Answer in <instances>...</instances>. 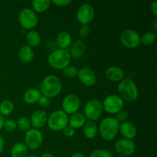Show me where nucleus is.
Instances as JSON below:
<instances>
[{"label": "nucleus", "mask_w": 157, "mask_h": 157, "mask_svg": "<svg viewBox=\"0 0 157 157\" xmlns=\"http://www.w3.org/2000/svg\"><path fill=\"white\" fill-rule=\"evenodd\" d=\"M128 117H129V114L128 113H127V111L122 110L117 113L115 119H116L117 121V122L121 124L124 122H127Z\"/></svg>", "instance_id": "473e14b6"}, {"label": "nucleus", "mask_w": 157, "mask_h": 157, "mask_svg": "<svg viewBox=\"0 0 157 157\" xmlns=\"http://www.w3.org/2000/svg\"><path fill=\"white\" fill-rule=\"evenodd\" d=\"M98 132V127L95 121H87L83 127V133L87 139L92 140L96 137Z\"/></svg>", "instance_id": "5701e85b"}, {"label": "nucleus", "mask_w": 157, "mask_h": 157, "mask_svg": "<svg viewBox=\"0 0 157 157\" xmlns=\"http://www.w3.org/2000/svg\"><path fill=\"white\" fill-rule=\"evenodd\" d=\"M115 157H125V156H120V155H119V156H115Z\"/></svg>", "instance_id": "a18cd8bd"}, {"label": "nucleus", "mask_w": 157, "mask_h": 157, "mask_svg": "<svg viewBox=\"0 0 157 157\" xmlns=\"http://www.w3.org/2000/svg\"><path fill=\"white\" fill-rule=\"evenodd\" d=\"M41 93L39 89L32 87L25 91L23 94V100L28 104H33L38 103L39 98L41 97Z\"/></svg>", "instance_id": "aec40b11"}, {"label": "nucleus", "mask_w": 157, "mask_h": 157, "mask_svg": "<svg viewBox=\"0 0 157 157\" xmlns=\"http://www.w3.org/2000/svg\"><path fill=\"white\" fill-rule=\"evenodd\" d=\"M27 157H38L37 156H28Z\"/></svg>", "instance_id": "c03bdc74"}, {"label": "nucleus", "mask_w": 157, "mask_h": 157, "mask_svg": "<svg viewBox=\"0 0 157 157\" xmlns=\"http://www.w3.org/2000/svg\"><path fill=\"white\" fill-rule=\"evenodd\" d=\"M120 125L121 124L114 117H108L104 118L101 121L98 127V131L101 135V137L106 142L112 141L116 137L119 132Z\"/></svg>", "instance_id": "f03ea898"}, {"label": "nucleus", "mask_w": 157, "mask_h": 157, "mask_svg": "<svg viewBox=\"0 0 157 157\" xmlns=\"http://www.w3.org/2000/svg\"><path fill=\"white\" fill-rule=\"evenodd\" d=\"M90 157H113L110 151L104 149H97L91 152Z\"/></svg>", "instance_id": "7c9ffc66"}, {"label": "nucleus", "mask_w": 157, "mask_h": 157, "mask_svg": "<svg viewBox=\"0 0 157 157\" xmlns=\"http://www.w3.org/2000/svg\"><path fill=\"white\" fill-rule=\"evenodd\" d=\"M16 125L17 128L19 129L21 131L25 132V133L28 130H30L31 127H32L30 121L26 117H21L18 118L16 122Z\"/></svg>", "instance_id": "c85d7f7f"}, {"label": "nucleus", "mask_w": 157, "mask_h": 157, "mask_svg": "<svg viewBox=\"0 0 157 157\" xmlns=\"http://www.w3.org/2000/svg\"><path fill=\"white\" fill-rule=\"evenodd\" d=\"M44 141L43 134L39 130L31 128L25 135V143L28 150H36L41 147Z\"/></svg>", "instance_id": "1a4fd4ad"}, {"label": "nucleus", "mask_w": 157, "mask_h": 157, "mask_svg": "<svg viewBox=\"0 0 157 157\" xmlns=\"http://www.w3.org/2000/svg\"><path fill=\"white\" fill-rule=\"evenodd\" d=\"M51 4H52V1L50 0H34L32 2V9L35 13L44 12L49 9Z\"/></svg>", "instance_id": "a878e982"}, {"label": "nucleus", "mask_w": 157, "mask_h": 157, "mask_svg": "<svg viewBox=\"0 0 157 157\" xmlns=\"http://www.w3.org/2000/svg\"><path fill=\"white\" fill-rule=\"evenodd\" d=\"M38 104H39V106H41V107H43V108H47V107H48L49 105H50L51 99L50 98H47V97L41 95V97L39 98V100H38Z\"/></svg>", "instance_id": "72a5a7b5"}, {"label": "nucleus", "mask_w": 157, "mask_h": 157, "mask_svg": "<svg viewBox=\"0 0 157 157\" xmlns=\"http://www.w3.org/2000/svg\"><path fill=\"white\" fill-rule=\"evenodd\" d=\"M41 157H54V156L51 153H44L41 155Z\"/></svg>", "instance_id": "37998d69"}, {"label": "nucleus", "mask_w": 157, "mask_h": 157, "mask_svg": "<svg viewBox=\"0 0 157 157\" xmlns=\"http://www.w3.org/2000/svg\"><path fill=\"white\" fill-rule=\"evenodd\" d=\"M85 123V117L82 113H80V112H77L71 115L70 117H68V126L73 128L74 130L83 127Z\"/></svg>", "instance_id": "412c9836"}, {"label": "nucleus", "mask_w": 157, "mask_h": 157, "mask_svg": "<svg viewBox=\"0 0 157 157\" xmlns=\"http://www.w3.org/2000/svg\"><path fill=\"white\" fill-rule=\"evenodd\" d=\"M90 27L88 25H81L79 29V35L81 38H87L90 35Z\"/></svg>", "instance_id": "f704fd0d"}, {"label": "nucleus", "mask_w": 157, "mask_h": 157, "mask_svg": "<svg viewBox=\"0 0 157 157\" xmlns=\"http://www.w3.org/2000/svg\"><path fill=\"white\" fill-rule=\"evenodd\" d=\"M105 76L107 79L113 82H120L122 81L125 76L124 70L117 66L110 67L106 70Z\"/></svg>", "instance_id": "f3484780"}, {"label": "nucleus", "mask_w": 157, "mask_h": 157, "mask_svg": "<svg viewBox=\"0 0 157 157\" xmlns=\"http://www.w3.org/2000/svg\"><path fill=\"white\" fill-rule=\"evenodd\" d=\"M119 132L124 139L130 140L134 139L136 135H137L136 127L133 124L128 122V121L123 123L120 125Z\"/></svg>", "instance_id": "dca6fc26"}, {"label": "nucleus", "mask_w": 157, "mask_h": 157, "mask_svg": "<svg viewBox=\"0 0 157 157\" xmlns=\"http://www.w3.org/2000/svg\"><path fill=\"white\" fill-rule=\"evenodd\" d=\"M114 148L120 156L125 157L132 156L136 151V145L133 140L124 139V138L116 141Z\"/></svg>", "instance_id": "ddd939ff"}, {"label": "nucleus", "mask_w": 157, "mask_h": 157, "mask_svg": "<svg viewBox=\"0 0 157 157\" xmlns=\"http://www.w3.org/2000/svg\"><path fill=\"white\" fill-rule=\"evenodd\" d=\"M18 58L20 61L25 64H29L33 61L35 58V53L29 45H23L18 50Z\"/></svg>", "instance_id": "6ab92c4d"}, {"label": "nucleus", "mask_w": 157, "mask_h": 157, "mask_svg": "<svg viewBox=\"0 0 157 157\" xmlns=\"http://www.w3.org/2000/svg\"><path fill=\"white\" fill-rule=\"evenodd\" d=\"M71 58L68 50L56 49L53 51L48 58L49 65L55 70H64L66 67L70 65Z\"/></svg>", "instance_id": "20e7f679"}, {"label": "nucleus", "mask_w": 157, "mask_h": 157, "mask_svg": "<svg viewBox=\"0 0 157 157\" xmlns=\"http://www.w3.org/2000/svg\"><path fill=\"white\" fill-rule=\"evenodd\" d=\"M103 110L110 114H117L124 107V101L117 94H110L104 98L102 103Z\"/></svg>", "instance_id": "0eeeda50"}, {"label": "nucleus", "mask_w": 157, "mask_h": 157, "mask_svg": "<svg viewBox=\"0 0 157 157\" xmlns=\"http://www.w3.org/2000/svg\"><path fill=\"white\" fill-rule=\"evenodd\" d=\"M78 70L73 65H68L63 70V75L68 79H73L78 76Z\"/></svg>", "instance_id": "c756f323"}, {"label": "nucleus", "mask_w": 157, "mask_h": 157, "mask_svg": "<svg viewBox=\"0 0 157 157\" xmlns=\"http://www.w3.org/2000/svg\"><path fill=\"white\" fill-rule=\"evenodd\" d=\"M71 157H85V156H84V153L78 152V153H75L74 154H72Z\"/></svg>", "instance_id": "79ce46f5"}, {"label": "nucleus", "mask_w": 157, "mask_h": 157, "mask_svg": "<svg viewBox=\"0 0 157 157\" xmlns=\"http://www.w3.org/2000/svg\"><path fill=\"white\" fill-rule=\"evenodd\" d=\"M28 150L25 144L22 142L16 143L13 145L11 150V156L12 157H27Z\"/></svg>", "instance_id": "b1692460"}, {"label": "nucleus", "mask_w": 157, "mask_h": 157, "mask_svg": "<svg viewBox=\"0 0 157 157\" xmlns=\"http://www.w3.org/2000/svg\"><path fill=\"white\" fill-rule=\"evenodd\" d=\"M79 81L87 87H93L97 83V76L94 71L90 67H84L78 71V76Z\"/></svg>", "instance_id": "4468645a"}, {"label": "nucleus", "mask_w": 157, "mask_h": 157, "mask_svg": "<svg viewBox=\"0 0 157 157\" xmlns=\"http://www.w3.org/2000/svg\"><path fill=\"white\" fill-rule=\"evenodd\" d=\"M103 111L104 110L101 101L98 99H91L86 103L83 114L88 121H95L101 117Z\"/></svg>", "instance_id": "423d86ee"}, {"label": "nucleus", "mask_w": 157, "mask_h": 157, "mask_svg": "<svg viewBox=\"0 0 157 157\" xmlns=\"http://www.w3.org/2000/svg\"><path fill=\"white\" fill-rule=\"evenodd\" d=\"M71 47V50L69 52L71 55V58H75V59H79L83 55H84L86 51L85 43L82 40H76L74 43H72Z\"/></svg>", "instance_id": "a211bd4d"}, {"label": "nucleus", "mask_w": 157, "mask_h": 157, "mask_svg": "<svg viewBox=\"0 0 157 157\" xmlns=\"http://www.w3.org/2000/svg\"><path fill=\"white\" fill-rule=\"evenodd\" d=\"M15 106L10 100H4L0 103V114L2 117L9 116L13 112Z\"/></svg>", "instance_id": "bb28decb"}, {"label": "nucleus", "mask_w": 157, "mask_h": 157, "mask_svg": "<svg viewBox=\"0 0 157 157\" xmlns=\"http://www.w3.org/2000/svg\"><path fill=\"white\" fill-rule=\"evenodd\" d=\"M62 90V83L56 75H48L42 80L40 85V91L43 96L54 98L58 96Z\"/></svg>", "instance_id": "f257e3e1"}, {"label": "nucleus", "mask_w": 157, "mask_h": 157, "mask_svg": "<svg viewBox=\"0 0 157 157\" xmlns=\"http://www.w3.org/2000/svg\"><path fill=\"white\" fill-rule=\"evenodd\" d=\"M151 29H152V32L156 33L157 31V18H155V19L152 21Z\"/></svg>", "instance_id": "58836bf2"}, {"label": "nucleus", "mask_w": 157, "mask_h": 157, "mask_svg": "<svg viewBox=\"0 0 157 157\" xmlns=\"http://www.w3.org/2000/svg\"><path fill=\"white\" fill-rule=\"evenodd\" d=\"M4 146H5L4 139H3L2 136L0 134V154L2 153L3 150H4Z\"/></svg>", "instance_id": "ea45409f"}, {"label": "nucleus", "mask_w": 157, "mask_h": 157, "mask_svg": "<svg viewBox=\"0 0 157 157\" xmlns=\"http://www.w3.org/2000/svg\"><path fill=\"white\" fill-rule=\"evenodd\" d=\"M150 11L155 17L157 16V2L153 1L150 4Z\"/></svg>", "instance_id": "4c0bfd02"}, {"label": "nucleus", "mask_w": 157, "mask_h": 157, "mask_svg": "<svg viewBox=\"0 0 157 157\" xmlns=\"http://www.w3.org/2000/svg\"><path fill=\"white\" fill-rule=\"evenodd\" d=\"M62 131L64 136H67V137H72V136H74V135L75 133V130H74L73 128H71L69 126H67Z\"/></svg>", "instance_id": "c9c22d12"}, {"label": "nucleus", "mask_w": 157, "mask_h": 157, "mask_svg": "<svg viewBox=\"0 0 157 157\" xmlns=\"http://www.w3.org/2000/svg\"><path fill=\"white\" fill-rule=\"evenodd\" d=\"M95 16L94 9L88 3L81 5L76 13V18L81 25H88Z\"/></svg>", "instance_id": "9b49d317"}, {"label": "nucleus", "mask_w": 157, "mask_h": 157, "mask_svg": "<svg viewBox=\"0 0 157 157\" xmlns=\"http://www.w3.org/2000/svg\"><path fill=\"white\" fill-rule=\"evenodd\" d=\"M61 107L62 110L66 114L72 115L79 110L81 107V100L78 95L70 94L63 99Z\"/></svg>", "instance_id": "f8f14e48"}, {"label": "nucleus", "mask_w": 157, "mask_h": 157, "mask_svg": "<svg viewBox=\"0 0 157 157\" xmlns=\"http://www.w3.org/2000/svg\"><path fill=\"white\" fill-rule=\"evenodd\" d=\"M52 3H53L54 5L57 6H68L69 4L71 3V0H53L52 1Z\"/></svg>", "instance_id": "e433bc0d"}, {"label": "nucleus", "mask_w": 157, "mask_h": 157, "mask_svg": "<svg viewBox=\"0 0 157 157\" xmlns=\"http://www.w3.org/2000/svg\"><path fill=\"white\" fill-rule=\"evenodd\" d=\"M117 91L119 96L124 101H136L139 96V90L136 83L133 79L130 78H124L121 81H120L117 87Z\"/></svg>", "instance_id": "7ed1b4c3"}, {"label": "nucleus", "mask_w": 157, "mask_h": 157, "mask_svg": "<svg viewBox=\"0 0 157 157\" xmlns=\"http://www.w3.org/2000/svg\"><path fill=\"white\" fill-rule=\"evenodd\" d=\"M56 43L60 49L67 50V48L71 45V35L67 32H60L56 38Z\"/></svg>", "instance_id": "4be33fe9"}, {"label": "nucleus", "mask_w": 157, "mask_h": 157, "mask_svg": "<svg viewBox=\"0 0 157 157\" xmlns=\"http://www.w3.org/2000/svg\"><path fill=\"white\" fill-rule=\"evenodd\" d=\"M47 124L53 131H62L68 126V116L62 110H55L48 115Z\"/></svg>", "instance_id": "39448f33"}, {"label": "nucleus", "mask_w": 157, "mask_h": 157, "mask_svg": "<svg viewBox=\"0 0 157 157\" xmlns=\"http://www.w3.org/2000/svg\"><path fill=\"white\" fill-rule=\"evenodd\" d=\"M18 21L25 29L32 30L38 25V18L32 9H23L18 14Z\"/></svg>", "instance_id": "9d476101"}, {"label": "nucleus", "mask_w": 157, "mask_h": 157, "mask_svg": "<svg viewBox=\"0 0 157 157\" xmlns=\"http://www.w3.org/2000/svg\"><path fill=\"white\" fill-rule=\"evenodd\" d=\"M156 39V35L155 32H152V31H149V32H145L140 36V41L141 44H144V45L150 46L154 44Z\"/></svg>", "instance_id": "cd10ccee"}, {"label": "nucleus", "mask_w": 157, "mask_h": 157, "mask_svg": "<svg viewBox=\"0 0 157 157\" xmlns=\"http://www.w3.org/2000/svg\"><path fill=\"white\" fill-rule=\"evenodd\" d=\"M5 121H6V120L4 119V117H2L1 114H0V131L3 129Z\"/></svg>", "instance_id": "a19ab883"}, {"label": "nucleus", "mask_w": 157, "mask_h": 157, "mask_svg": "<svg viewBox=\"0 0 157 157\" xmlns=\"http://www.w3.org/2000/svg\"><path fill=\"white\" fill-rule=\"evenodd\" d=\"M0 40H1V35H0Z\"/></svg>", "instance_id": "49530a36"}, {"label": "nucleus", "mask_w": 157, "mask_h": 157, "mask_svg": "<svg viewBox=\"0 0 157 157\" xmlns=\"http://www.w3.org/2000/svg\"><path fill=\"white\" fill-rule=\"evenodd\" d=\"M48 114L47 112L43 110H37L31 116L30 121L31 126L35 129H40L47 124Z\"/></svg>", "instance_id": "2eb2a0df"}, {"label": "nucleus", "mask_w": 157, "mask_h": 157, "mask_svg": "<svg viewBox=\"0 0 157 157\" xmlns=\"http://www.w3.org/2000/svg\"><path fill=\"white\" fill-rule=\"evenodd\" d=\"M26 41H27L29 46L32 47H38L41 41V38L40 34L37 31L30 30L26 35Z\"/></svg>", "instance_id": "393cba45"}, {"label": "nucleus", "mask_w": 157, "mask_h": 157, "mask_svg": "<svg viewBox=\"0 0 157 157\" xmlns=\"http://www.w3.org/2000/svg\"><path fill=\"white\" fill-rule=\"evenodd\" d=\"M120 41L124 47L134 49L141 44L140 35L136 31L133 29H125L120 35Z\"/></svg>", "instance_id": "6e6552de"}, {"label": "nucleus", "mask_w": 157, "mask_h": 157, "mask_svg": "<svg viewBox=\"0 0 157 157\" xmlns=\"http://www.w3.org/2000/svg\"><path fill=\"white\" fill-rule=\"evenodd\" d=\"M3 128L8 132H14L16 130L17 125L16 122L12 119H9L5 121L4 123V127Z\"/></svg>", "instance_id": "2f4dec72"}]
</instances>
